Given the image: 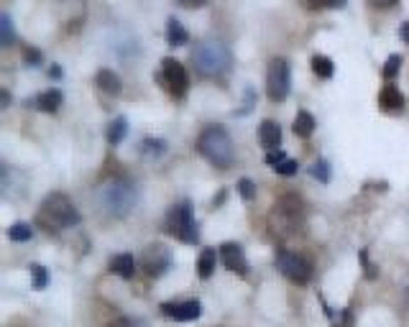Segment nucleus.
I'll return each instance as SVG.
<instances>
[{"instance_id":"1","label":"nucleus","mask_w":409,"mask_h":327,"mask_svg":"<svg viewBox=\"0 0 409 327\" xmlns=\"http://www.w3.org/2000/svg\"><path fill=\"white\" fill-rule=\"evenodd\" d=\"M192 64L200 77L208 80H223L233 69L231 49L217 38H202L192 46Z\"/></svg>"},{"instance_id":"2","label":"nucleus","mask_w":409,"mask_h":327,"mask_svg":"<svg viewBox=\"0 0 409 327\" xmlns=\"http://www.w3.org/2000/svg\"><path fill=\"white\" fill-rule=\"evenodd\" d=\"M80 220L82 217L77 212L75 202L69 200V194L64 192L46 194V200L41 202V208L36 212V223L46 233H59V231H67V228H75Z\"/></svg>"},{"instance_id":"3","label":"nucleus","mask_w":409,"mask_h":327,"mask_svg":"<svg viewBox=\"0 0 409 327\" xmlns=\"http://www.w3.org/2000/svg\"><path fill=\"white\" fill-rule=\"evenodd\" d=\"M95 197L103 212H108L110 217H126L136 208L138 189L128 179H108L97 187Z\"/></svg>"},{"instance_id":"4","label":"nucleus","mask_w":409,"mask_h":327,"mask_svg":"<svg viewBox=\"0 0 409 327\" xmlns=\"http://www.w3.org/2000/svg\"><path fill=\"white\" fill-rule=\"evenodd\" d=\"M197 151L208 159L215 169H231L236 164V146L231 133L220 126H208L197 138Z\"/></svg>"},{"instance_id":"5","label":"nucleus","mask_w":409,"mask_h":327,"mask_svg":"<svg viewBox=\"0 0 409 327\" xmlns=\"http://www.w3.org/2000/svg\"><path fill=\"white\" fill-rule=\"evenodd\" d=\"M164 228H166V233H171L177 240H185V243H197V220H194L192 202L189 200L177 202V205L169 210Z\"/></svg>"},{"instance_id":"6","label":"nucleus","mask_w":409,"mask_h":327,"mask_svg":"<svg viewBox=\"0 0 409 327\" xmlns=\"http://www.w3.org/2000/svg\"><path fill=\"white\" fill-rule=\"evenodd\" d=\"M159 85H162L174 100H185L187 92H189V77H187V69L182 67L174 57H164L162 67H159Z\"/></svg>"},{"instance_id":"7","label":"nucleus","mask_w":409,"mask_h":327,"mask_svg":"<svg viewBox=\"0 0 409 327\" xmlns=\"http://www.w3.org/2000/svg\"><path fill=\"white\" fill-rule=\"evenodd\" d=\"M292 89V64L289 59H284V57H274V59L268 61V69H266V92L268 97L274 100V103H282L287 100Z\"/></svg>"},{"instance_id":"8","label":"nucleus","mask_w":409,"mask_h":327,"mask_svg":"<svg viewBox=\"0 0 409 327\" xmlns=\"http://www.w3.org/2000/svg\"><path fill=\"white\" fill-rule=\"evenodd\" d=\"M276 268L294 284H307L313 279V266H310V261L294 251H287V248H282V251L276 253Z\"/></svg>"},{"instance_id":"9","label":"nucleus","mask_w":409,"mask_h":327,"mask_svg":"<svg viewBox=\"0 0 409 327\" xmlns=\"http://www.w3.org/2000/svg\"><path fill=\"white\" fill-rule=\"evenodd\" d=\"M171 261H174L171 259V251L162 243L146 245V251L141 253V268H143V274H149V276L166 274L171 268Z\"/></svg>"},{"instance_id":"10","label":"nucleus","mask_w":409,"mask_h":327,"mask_svg":"<svg viewBox=\"0 0 409 327\" xmlns=\"http://www.w3.org/2000/svg\"><path fill=\"white\" fill-rule=\"evenodd\" d=\"M162 314L177 322H192L200 317V302L197 299H185V302H164Z\"/></svg>"},{"instance_id":"11","label":"nucleus","mask_w":409,"mask_h":327,"mask_svg":"<svg viewBox=\"0 0 409 327\" xmlns=\"http://www.w3.org/2000/svg\"><path fill=\"white\" fill-rule=\"evenodd\" d=\"M220 261H223V266L228 268V271H233V274L245 276V271H248L243 248H241L238 243H233V240H228V243L220 245Z\"/></svg>"},{"instance_id":"12","label":"nucleus","mask_w":409,"mask_h":327,"mask_svg":"<svg viewBox=\"0 0 409 327\" xmlns=\"http://www.w3.org/2000/svg\"><path fill=\"white\" fill-rule=\"evenodd\" d=\"M276 212L284 217V223H299L302 212H305V205L299 200V194H287V197L276 202Z\"/></svg>"},{"instance_id":"13","label":"nucleus","mask_w":409,"mask_h":327,"mask_svg":"<svg viewBox=\"0 0 409 327\" xmlns=\"http://www.w3.org/2000/svg\"><path fill=\"white\" fill-rule=\"evenodd\" d=\"M259 141L266 151H276L282 146V128L276 120H264L259 126Z\"/></svg>"},{"instance_id":"14","label":"nucleus","mask_w":409,"mask_h":327,"mask_svg":"<svg viewBox=\"0 0 409 327\" xmlns=\"http://www.w3.org/2000/svg\"><path fill=\"white\" fill-rule=\"evenodd\" d=\"M379 105H381V110H389V112L402 110V108H404V95L399 92V87H396V85H392V82H389L387 87L381 89Z\"/></svg>"},{"instance_id":"15","label":"nucleus","mask_w":409,"mask_h":327,"mask_svg":"<svg viewBox=\"0 0 409 327\" xmlns=\"http://www.w3.org/2000/svg\"><path fill=\"white\" fill-rule=\"evenodd\" d=\"M108 266H110L113 274L120 276V279H131V276L136 274V259L131 253H118V256H113Z\"/></svg>"},{"instance_id":"16","label":"nucleus","mask_w":409,"mask_h":327,"mask_svg":"<svg viewBox=\"0 0 409 327\" xmlns=\"http://www.w3.org/2000/svg\"><path fill=\"white\" fill-rule=\"evenodd\" d=\"M62 103H64V95H62L59 89H44L41 95H36V100H34V105H36L41 112H57L62 108Z\"/></svg>"},{"instance_id":"17","label":"nucleus","mask_w":409,"mask_h":327,"mask_svg":"<svg viewBox=\"0 0 409 327\" xmlns=\"http://www.w3.org/2000/svg\"><path fill=\"white\" fill-rule=\"evenodd\" d=\"M97 87L103 89V92H108V95H118L120 89H123V82H120V77L113 72V69H100L95 77Z\"/></svg>"},{"instance_id":"18","label":"nucleus","mask_w":409,"mask_h":327,"mask_svg":"<svg viewBox=\"0 0 409 327\" xmlns=\"http://www.w3.org/2000/svg\"><path fill=\"white\" fill-rule=\"evenodd\" d=\"M292 131L299 136V138H310L315 133V115L310 110H299L297 118H294V126Z\"/></svg>"},{"instance_id":"19","label":"nucleus","mask_w":409,"mask_h":327,"mask_svg":"<svg viewBox=\"0 0 409 327\" xmlns=\"http://www.w3.org/2000/svg\"><path fill=\"white\" fill-rule=\"evenodd\" d=\"M187 38H189V34H187V29L182 26V23L177 21V18H169L166 21V41H169V46H185Z\"/></svg>"},{"instance_id":"20","label":"nucleus","mask_w":409,"mask_h":327,"mask_svg":"<svg viewBox=\"0 0 409 327\" xmlns=\"http://www.w3.org/2000/svg\"><path fill=\"white\" fill-rule=\"evenodd\" d=\"M215 261H217V253L213 248H205L200 253V259H197V276L200 279H210L213 271H215Z\"/></svg>"},{"instance_id":"21","label":"nucleus","mask_w":409,"mask_h":327,"mask_svg":"<svg viewBox=\"0 0 409 327\" xmlns=\"http://www.w3.org/2000/svg\"><path fill=\"white\" fill-rule=\"evenodd\" d=\"M128 136V120L120 115V118H115L108 126V143L110 146H118V143H123V138Z\"/></svg>"},{"instance_id":"22","label":"nucleus","mask_w":409,"mask_h":327,"mask_svg":"<svg viewBox=\"0 0 409 327\" xmlns=\"http://www.w3.org/2000/svg\"><path fill=\"white\" fill-rule=\"evenodd\" d=\"M310 64H313V72H315L317 77H320V80H330V77L335 75V64H333V59H330V57L315 54Z\"/></svg>"},{"instance_id":"23","label":"nucleus","mask_w":409,"mask_h":327,"mask_svg":"<svg viewBox=\"0 0 409 327\" xmlns=\"http://www.w3.org/2000/svg\"><path fill=\"white\" fill-rule=\"evenodd\" d=\"M31 235H34V231L29 223H13L8 228V238L13 243H26V240H31Z\"/></svg>"},{"instance_id":"24","label":"nucleus","mask_w":409,"mask_h":327,"mask_svg":"<svg viewBox=\"0 0 409 327\" xmlns=\"http://www.w3.org/2000/svg\"><path fill=\"white\" fill-rule=\"evenodd\" d=\"M31 282H34V289H46L49 286V271L41 263H31Z\"/></svg>"},{"instance_id":"25","label":"nucleus","mask_w":409,"mask_h":327,"mask_svg":"<svg viewBox=\"0 0 409 327\" xmlns=\"http://www.w3.org/2000/svg\"><path fill=\"white\" fill-rule=\"evenodd\" d=\"M310 174H313L315 179H320L322 184H327L330 182V177H333V171H330V164L325 161V159H317V161L310 166Z\"/></svg>"},{"instance_id":"26","label":"nucleus","mask_w":409,"mask_h":327,"mask_svg":"<svg viewBox=\"0 0 409 327\" xmlns=\"http://www.w3.org/2000/svg\"><path fill=\"white\" fill-rule=\"evenodd\" d=\"M138 151H141V154H151V157H159V154L166 151V143H164L162 138H143Z\"/></svg>"},{"instance_id":"27","label":"nucleus","mask_w":409,"mask_h":327,"mask_svg":"<svg viewBox=\"0 0 409 327\" xmlns=\"http://www.w3.org/2000/svg\"><path fill=\"white\" fill-rule=\"evenodd\" d=\"M0 44L3 46L13 44V23H10V15L8 13L0 15Z\"/></svg>"},{"instance_id":"28","label":"nucleus","mask_w":409,"mask_h":327,"mask_svg":"<svg viewBox=\"0 0 409 327\" xmlns=\"http://www.w3.org/2000/svg\"><path fill=\"white\" fill-rule=\"evenodd\" d=\"M399 67H402V57L399 54H392L387 59V64H384V80L392 82L396 75H399Z\"/></svg>"},{"instance_id":"29","label":"nucleus","mask_w":409,"mask_h":327,"mask_svg":"<svg viewBox=\"0 0 409 327\" xmlns=\"http://www.w3.org/2000/svg\"><path fill=\"white\" fill-rule=\"evenodd\" d=\"M302 6L310 10H322V8H343L345 0H302Z\"/></svg>"},{"instance_id":"30","label":"nucleus","mask_w":409,"mask_h":327,"mask_svg":"<svg viewBox=\"0 0 409 327\" xmlns=\"http://www.w3.org/2000/svg\"><path fill=\"white\" fill-rule=\"evenodd\" d=\"M297 169H299L297 161H294V159H289V157L274 166V171H276V174H282V177H294V174H297Z\"/></svg>"},{"instance_id":"31","label":"nucleus","mask_w":409,"mask_h":327,"mask_svg":"<svg viewBox=\"0 0 409 327\" xmlns=\"http://www.w3.org/2000/svg\"><path fill=\"white\" fill-rule=\"evenodd\" d=\"M238 194L243 197L245 202H253L256 200V187H253L251 179H238Z\"/></svg>"},{"instance_id":"32","label":"nucleus","mask_w":409,"mask_h":327,"mask_svg":"<svg viewBox=\"0 0 409 327\" xmlns=\"http://www.w3.org/2000/svg\"><path fill=\"white\" fill-rule=\"evenodd\" d=\"M41 61H44V54L38 52V49H26V64H29V67H38V64H41Z\"/></svg>"},{"instance_id":"33","label":"nucleus","mask_w":409,"mask_h":327,"mask_svg":"<svg viewBox=\"0 0 409 327\" xmlns=\"http://www.w3.org/2000/svg\"><path fill=\"white\" fill-rule=\"evenodd\" d=\"M361 263H364V274L368 276V279H376L379 271H376V266L371 263V259H368V253L366 251H361Z\"/></svg>"},{"instance_id":"34","label":"nucleus","mask_w":409,"mask_h":327,"mask_svg":"<svg viewBox=\"0 0 409 327\" xmlns=\"http://www.w3.org/2000/svg\"><path fill=\"white\" fill-rule=\"evenodd\" d=\"M179 8H187V10H197V8H205L210 0H174Z\"/></svg>"},{"instance_id":"35","label":"nucleus","mask_w":409,"mask_h":327,"mask_svg":"<svg viewBox=\"0 0 409 327\" xmlns=\"http://www.w3.org/2000/svg\"><path fill=\"white\" fill-rule=\"evenodd\" d=\"M335 327H356V317H353V312L350 310H345V312L340 314V320H338V325Z\"/></svg>"},{"instance_id":"36","label":"nucleus","mask_w":409,"mask_h":327,"mask_svg":"<svg viewBox=\"0 0 409 327\" xmlns=\"http://www.w3.org/2000/svg\"><path fill=\"white\" fill-rule=\"evenodd\" d=\"M284 159H287V154H284V151H266V164H271V166H276V164L279 161H284Z\"/></svg>"},{"instance_id":"37","label":"nucleus","mask_w":409,"mask_h":327,"mask_svg":"<svg viewBox=\"0 0 409 327\" xmlns=\"http://www.w3.org/2000/svg\"><path fill=\"white\" fill-rule=\"evenodd\" d=\"M105 327H134V325H131V320H123V317H120V320L108 322V325H105Z\"/></svg>"},{"instance_id":"38","label":"nucleus","mask_w":409,"mask_h":327,"mask_svg":"<svg viewBox=\"0 0 409 327\" xmlns=\"http://www.w3.org/2000/svg\"><path fill=\"white\" fill-rule=\"evenodd\" d=\"M8 105H10V92L3 89V92H0V108H8Z\"/></svg>"},{"instance_id":"39","label":"nucleus","mask_w":409,"mask_h":327,"mask_svg":"<svg viewBox=\"0 0 409 327\" xmlns=\"http://www.w3.org/2000/svg\"><path fill=\"white\" fill-rule=\"evenodd\" d=\"M223 200H228V189H220V192H217L215 202H213V208H220V202H223Z\"/></svg>"},{"instance_id":"40","label":"nucleus","mask_w":409,"mask_h":327,"mask_svg":"<svg viewBox=\"0 0 409 327\" xmlns=\"http://www.w3.org/2000/svg\"><path fill=\"white\" fill-rule=\"evenodd\" d=\"M396 0H371V6L376 8H389V6H394Z\"/></svg>"},{"instance_id":"41","label":"nucleus","mask_w":409,"mask_h":327,"mask_svg":"<svg viewBox=\"0 0 409 327\" xmlns=\"http://www.w3.org/2000/svg\"><path fill=\"white\" fill-rule=\"evenodd\" d=\"M399 36H402V41H407V44H409V21L404 23L402 29H399Z\"/></svg>"},{"instance_id":"42","label":"nucleus","mask_w":409,"mask_h":327,"mask_svg":"<svg viewBox=\"0 0 409 327\" xmlns=\"http://www.w3.org/2000/svg\"><path fill=\"white\" fill-rule=\"evenodd\" d=\"M62 75H64V72H62V67H52V69H49V77H52V80H59Z\"/></svg>"}]
</instances>
